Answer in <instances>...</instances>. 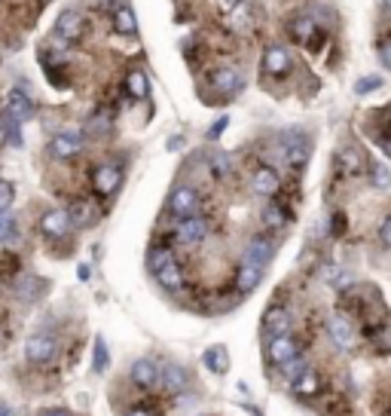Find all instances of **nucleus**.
<instances>
[{"label": "nucleus", "instance_id": "obj_1", "mask_svg": "<svg viewBox=\"0 0 391 416\" xmlns=\"http://www.w3.org/2000/svg\"><path fill=\"white\" fill-rule=\"evenodd\" d=\"M150 260H153V273H156V279H159L162 288L177 291V288L183 285V273H181V266H177V260H174V255L168 248L153 251Z\"/></svg>", "mask_w": 391, "mask_h": 416}, {"label": "nucleus", "instance_id": "obj_2", "mask_svg": "<svg viewBox=\"0 0 391 416\" xmlns=\"http://www.w3.org/2000/svg\"><path fill=\"white\" fill-rule=\"evenodd\" d=\"M199 206H202V199H199V193L193 187H181L172 193V199H168V208L174 211L177 217H196L199 215Z\"/></svg>", "mask_w": 391, "mask_h": 416}, {"label": "nucleus", "instance_id": "obj_3", "mask_svg": "<svg viewBox=\"0 0 391 416\" xmlns=\"http://www.w3.org/2000/svg\"><path fill=\"white\" fill-rule=\"evenodd\" d=\"M83 28H86V22H83V16L77 10H65L55 19V34H59L65 43H77V40L83 37Z\"/></svg>", "mask_w": 391, "mask_h": 416}, {"label": "nucleus", "instance_id": "obj_4", "mask_svg": "<svg viewBox=\"0 0 391 416\" xmlns=\"http://www.w3.org/2000/svg\"><path fill=\"white\" fill-rule=\"evenodd\" d=\"M55 337H49V334H34L31 340H28V346H25V355H28V361H34V364H46L49 358L55 355Z\"/></svg>", "mask_w": 391, "mask_h": 416}, {"label": "nucleus", "instance_id": "obj_5", "mask_svg": "<svg viewBox=\"0 0 391 416\" xmlns=\"http://www.w3.org/2000/svg\"><path fill=\"white\" fill-rule=\"evenodd\" d=\"M305 157H309V150H305V138L300 132L281 135V159L288 162V166H303Z\"/></svg>", "mask_w": 391, "mask_h": 416}, {"label": "nucleus", "instance_id": "obj_6", "mask_svg": "<svg viewBox=\"0 0 391 416\" xmlns=\"http://www.w3.org/2000/svg\"><path fill=\"white\" fill-rule=\"evenodd\" d=\"M70 227H74V224H70V215H68V211H61V208L46 211L43 221H40V230H43L49 239H65L70 232Z\"/></svg>", "mask_w": 391, "mask_h": 416}, {"label": "nucleus", "instance_id": "obj_7", "mask_svg": "<svg viewBox=\"0 0 391 416\" xmlns=\"http://www.w3.org/2000/svg\"><path fill=\"white\" fill-rule=\"evenodd\" d=\"M327 330H330V340L337 343L339 349H352L354 330H352V321H348L343 313H333V315H330V321H327Z\"/></svg>", "mask_w": 391, "mask_h": 416}, {"label": "nucleus", "instance_id": "obj_8", "mask_svg": "<svg viewBox=\"0 0 391 416\" xmlns=\"http://www.w3.org/2000/svg\"><path fill=\"white\" fill-rule=\"evenodd\" d=\"M272 255H275V245H272V239H263V236H257V239H251L248 242V248H245V264H251V266H266L269 260H272Z\"/></svg>", "mask_w": 391, "mask_h": 416}, {"label": "nucleus", "instance_id": "obj_9", "mask_svg": "<svg viewBox=\"0 0 391 416\" xmlns=\"http://www.w3.org/2000/svg\"><path fill=\"white\" fill-rule=\"evenodd\" d=\"M208 236V221L205 217H183L181 224H177V239L181 242H187V245H196V242H202V239Z\"/></svg>", "mask_w": 391, "mask_h": 416}, {"label": "nucleus", "instance_id": "obj_10", "mask_svg": "<svg viewBox=\"0 0 391 416\" xmlns=\"http://www.w3.org/2000/svg\"><path fill=\"white\" fill-rule=\"evenodd\" d=\"M49 150H52L55 159H70V157H77V153L83 150V138L77 135V132H65V135H55L52 144H49Z\"/></svg>", "mask_w": 391, "mask_h": 416}, {"label": "nucleus", "instance_id": "obj_11", "mask_svg": "<svg viewBox=\"0 0 391 416\" xmlns=\"http://www.w3.org/2000/svg\"><path fill=\"white\" fill-rule=\"evenodd\" d=\"M34 117V104L28 101L25 92H10V98H6V119L10 123H25V119Z\"/></svg>", "mask_w": 391, "mask_h": 416}, {"label": "nucleus", "instance_id": "obj_12", "mask_svg": "<svg viewBox=\"0 0 391 416\" xmlns=\"http://www.w3.org/2000/svg\"><path fill=\"white\" fill-rule=\"evenodd\" d=\"M251 190L257 196H275L279 193V175H275V168H269V166L257 168L254 178H251Z\"/></svg>", "mask_w": 391, "mask_h": 416}, {"label": "nucleus", "instance_id": "obj_13", "mask_svg": "<svg viewBox=\"0 0 391 416\" xmlns=\"http://www.w3.org/2000/svg\"><path fill=\"white\" fill-rule=\"evenodd\" d=\"M300 346H297V340L290 334H281V337H272L269 340V358H272L275 364H284L288 358H294Z\"/></svg>", "mask_w": 391, "mask_h": 416}, {"label": "nucleus", "instance_id": "obj_14", "mask_svg": "<svg viewBox=\"0 0 391 416\" xmlns=\"http://www.w3.org/2000/svg\"><path fill=\"white\" fill-rule=\"evenodd\" d=\"M263 334L272 340V337H281V334H290V315L284 309H269L266 319H263Z\"/></svg>", "mask_w": 391, "mask_h": 416}, {"label": "nucleus", "instance_id": "obj_15", "mask_svg": "<svg viewBox=\"0 0 391 416\" xmlns=\"http://www.w3.org/2000/svg\"><path fill=\"white\" fill-rule=\"evenodd\" d=\"M159 386L166 392H183V386H187V373H183L181 364H162L159 368Z\"/></svg>", "mask_w": 391, "mask_h": 416}, {"label": "nucleus", "instance_id": "obj_16", "mask_svg": "<svg viewBox=\"0 0 391 416\" xmlns=\"http://www.w3.org/2000/svg\"><path fill=\"white\" fill-rule=\"evenodd\" d=\"M211 89H214L217 95H232L241 89V74L239 70H217L214 77H211Z\"/></svg>", "mask_w": 391, "mask_h": 416}, {"label": "nucleus", "instance_id": "obj_17", "mask_svg": "<svg viewBox=\"0 0 391 416\" xmlns=\"http://www.w3.org/2000/svg\"><path fill=\"white\" fill-rule=\"evenodd\" d=\"M290 68V52L281 46H269L266 55H263V70L266 74H284Z\"/></svg>", "mask_w": 391, "mask_h": 416}, {"label": "nucleus", "instance_id": "obj_18", "mask_svg": "<svg viewBox=\"0 0 391 416\" xmlns=\"http://www.w3.org/2000/svg\"><path fill=\"white\" fill-rule=\"evenodd\" d=\"M119 187V166H101L95 172V190L101 196H110Z\"/></svg>", "mask_w": 391, "mask_h": 416}, {"label": "nucleus", "instance_id": "obj_19", "mask_svg": "<svg viewBox=\"0 0 391 416\" xmlns=\"http://www.w3.org/2000/svg\"><path fill=\"white\" fill-rule=\"evenodd\" d=\"M132 379L138 386H144V389H150V386L159 379V370H156L153 361H147V358H141V361L132 364Z\"/></svg>", "mask_w": 391, "mask_h": 416}, {"label": "nucleus", "instance_id": "obj_20", "mask_svg": "<svg viewBox=\"0 0 391 416\" xmlns=\"http://www.w3.org/2000/svg\"><path fill=\"white\" fill-rule=\"evenodd\" d=\"M230 168H232V159L226 157V153H220V150L208 153V175L214 181H223L226 175H230Z\"/></svg>", "mask_w": 391, "mask_h": 416}, {"label": "nucleus", "instance_id": "obj_21", "mask_svg": "<svg viewBox=\"0 0 391 416\" xmlns=\"http://www.w3.org/2000/svg\"><path fill=\"white\" fill-rule=\"evenodd\" d=\"M257 281H260V266L241 264V270H239V279H236V288H239V291H241V294L254 291V288H257Z\"/></svg>", "mask_w": 391, "mask_h": 416}, {"label": "nucleus", "instance_id": "obj_22", "mask_svg": "<svg viewBox=\"0 0 391 416\" xmlns=\"http://www.w3.org/2000/svg\"><path fill=\"white\" fill-rule=\"evenodd\" d=\"M68 215H70V224H74V227H86V224H92L95 211H92V206L86 199H77L74 206L68 208Z\"/></svg>", "mask_w": 391, "mask_h": 416}, {"label": "nucleus", "instance_id": "obj_23", "mask_svg": "<svg viewBox=\"0 0 391 416\" xmlns=\"http://www.w3.org/2000/svg\"><path fill=\"white\" fill-rule=\"evenodd\" d=\"M202 361L208 364V370L226 373V349H223V346H211V349L202 355Z\"/></svg>", "mask_w": 391, "mask_h": 416}, {"label": "nucleus", "instance_id": "obj_24", "mask_svg": "<svg viewBox=\"0 0 391 416\" xmlns=\"http://www.w3.org/2000/svg\"><path fill=\"white\" fill-rule=\"evenodd\" d=\"M126 89H129V95H134V98H147V92H150L147 77L141 74V70H132V74L126 77Z\"/></svg>", "mask_w": 391, "mask_h": 416}, {"label": "nucleus", "instance_id": "obj_25", "mask_svg": "<svg viewBox=\"0 0 391 416\" xmlns=\"http://www.w3.org/2000/svg\"><path fill=\"white\" fill-rule=\"evenodd\" d=\"M113 25H117L119 34H134V28H138V22H134V12L129 10V6H119L117 16H113Z\"/></svg>", "mask_w": 391, "mask_h": 416}, {"label": "nucleus", "instance_id": "obj_26", "mask_svg": "<svg viewBox=\"0 0 391 416\" xmlns=\"http://www.w3.org/2000/svg\"><path fill=\"white\" fill-rule=\"evenodd\" d=\"M309 370V364H305V358H300V355H294V358H288V361L281 364V373L284 377L290 379V383H294L297 377H303V373Z\"/></svg>", "mask_w": 391, "mask_h": 416}, {"label": "nucleus", "instance_id": "obj_27", "mask_svg": "<svg viewBox=\"0 0 391 416\" xmlns=\"http://www.w3.org/2000/svg\"><path fill=\"white\" fill-rule=\"evenodd\" d=\"M263 224H266L269 230H281L284 224H288V215L281 211V206H266V211H263Z\"/></svg>", "mask_w": 391, "mask_h": 416}, {"label": "nucleus", "instance_id": "obj_28", "mask_svg": "<svg viewBox=\"0 0 391 416\" xmlns=\"http://www.w3.org/2000/svg\"><path fill=\"white\" fill-rule=\"evenodd\" d=\"M294 392H297V395H315V392H318V377H315L312 370H305L303 377L294 379Z\"/></svg>", "mask_w": 391, "mask_h": 416}, {"label": "nucleus", "instance_id": "obj_29", "mask_svg": "<svg viewBox=\"0 0 391 416\" xmlns=\"http://www.w3.org/2000/svg\"><path fill=\"white\" fill-rule=\"evenodd\" d=\"M312 31H315V22H312V19H297V22L290 25V34H294L300 43H305V40L312 37Z\"/></svg>", "mask_w": 391, "mask_h": 416}, {"label": "nucleus", "instance_id": "obj_30", "mask_svg": "<svg viewBox=\"0 0 391 416\" xmlns=\"http://www.w3.org/2000/svg\"><path fill=\"white\" fill-rule=\"evenodd\" d=\"M12 236H16V217L0 211V242H10Z\"/></svg>", "mask_w": 391, "mask_h": 416}, {"label": "nucleus", "instance_id": "obj_31", "mask_svg": "<svg viewBox=\"0 0 391 416\" xmlns=\"http://www.w3.org/2000/svg\"><path fill=\"white\" fill-rule=\"evenodd\" d=\"M373 187L388 190L391 187V168L388 166H373Z\"/></svg>", "mask_w": 391, "mask_h": 416}, {"label": "nucleus", "instance_id": "obj_32", "mask_svg": "<svg viewBox=\"0 0 391 416\" xmlns=\"http://www.w3.org/2000/svg\"><path fill=\"white\" fill-rule=\"evenodd\" d=\"M104 364H108V349H104V340L98 337L95 340V370H104Z\"/></svg>", "mask_w": 391, "mask_h": 416}, {"label": "nucleus", "instance_id": "obj_33", "mask_svg": "<svg viewBox=\"0 0 391 416\" xmlns=\"http://www.w3.org/2000/svg\"><path fill=\"white\" fill-rule=\"evenodd\" d=\"M10 202H12V184L10 181H0V211H6Z\"/></svg>", "mask_w": 391, "mask_h": 416}, {"label": "nucleus", "instance_id": "obj_34", "mask_svg": "<svg viewBox=\"0 0 391 416\" xmlns=\"http://www.w3.org/2000/svg\"><path fill=\"white\" fill-rule=\"evenodd\" d=\"M379 83H382L379 77H373V80H361L354 89H358V92H370V89H376V86H379Z\"/></svg>", "mask_w": 391, "mask_h": 416}, {"label": "nucleus", "instance_id": "obj_35", "mask_svg": "<svg viewBox=\"0 0 391 416\" xmlns=\"http://www.w3.org/2000/svg\"><path fill=\"white\" fill-rule=\"evenodd\" d=\"M223 129H226V117H220L217 123H214V129L208 132V138H211V141H214V138H220V132H223Z\"/></svg>", "mask_w": 391, "mask_h": 416}, {"label": "nucleus", "instance_id": "obj_36", "mask_svg": "<svg viewBox=\"0 0 391 416\" xmlns=\"http://www.w3.org/2000/svg\"><path fill=\"white\" fill-rule=\"evenodd\" d=\"M379 59H382V65H385L388 70H391V43H385L379 49Z\"/></svg>", "mask_w": 391, "mask_h": 416}, {"label": "nucleus", "instance_id": "obj_37", "mask_svg": "<svg viewBox=\"0 0 391 416\" xmlns=\"http://www.w3.org/2000/svg\"><path fill=\"white\" fill-rule=\"evenodd\" d=\"M239 3H241V0H217V6H220V10H223V12H232Z\"/></svg>", "mask_w": 391, "mask_h": 416}, {"label": "nucleus", "instance_id": "obj_38", "mask_svg": "<svg viewBox=\"0 0 391 416\" xmlns=\"http://www.w3.org/2000/svg\"><path fill=\"white\" fill-rule=\"evenodd\" d=\"M6 138H10V126H6V119H0V147L6 144Z\"/></svg>", "mask_w": 391, "mask_h": 416}, {"label": "nucleus", "instance_id": "obj_39", "mask_svg": "<svg viewBox=\"0 0 391 416\" xmlns=\"http://www.w3.org/2000/svg\"><path fill=\"white\" fill-rule=\"evenodd\" d=\"M382 242H385V245H391V217L385 221V227H382Z\"/></svg>", "mask_w": 391, "mask_h": 416}, {"label": "nucleus", "instance_id": "obj_40", "mask_svg": "<svg viewBox=\"0 0 391 416\" xmlns=\"http://www.w3.org/2000/svg\"><path fill=\"white\" fill-rule=\"evenodd\" d=\"M40 416H68V410H43Z\"/></svg>", "mask_w": 391, "mask_h": 416}, {"label": "nucleus", "instance_id": "obj_41", "mask_svg": "<svg viewBox=\"0 0 391 416\" xmlns=\"http://www.w3.org/2000/svg\"><path fill=\"white\" fill-rule=\"evenodd\" d=\"M6 413H10V410H6V407H3V404H0V416H6Z\"/></svg>", "mask_w": 391, "mask_h": 416}, {"label": "nucleus", "instance_id": "obj_42", "mask_svg": "<svg viewBox=\"0 0 391 416\" xmlns=\"http://www.w3.org/2000/svg\"><path fill=\"white\" fill-rule=\"evenodd\" d=\"M382 3H385V6H388V10H391V0H382Z\"/></svg>", "mask_w": 391, "mask_h": 416}, {"label": "nucleus", "instance_id": "obj_43", "mask_svg": "<svg viewBox=\"0 0 391 416\" xmlns=\"http://www.w3.org/2000/svg\"><path fill=\"white\" fill-rule=\"evenodd\" d=\"M6 416H16V413H6Z\"/></svg>", "mask_w": 391, "mask_h": 416}]
</instances>
